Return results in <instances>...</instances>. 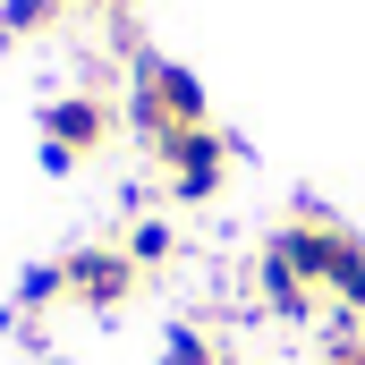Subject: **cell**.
<instances>
[{"label":"cell","instance_id":"obj_2","mask_svg":"<svg viewBox=\"0 0 365 365\" xmlns=\"http://www.w3.org/2000/svg\"><path fill=\"white\" fill-rule=\"evenodd\" d=\"M128 128L145 136V145H170L187 128H212L204 119V86L187 77L179 60H162V51H145V60H128Z\"/></svg>","mask_w":365,"mask_h":365},{"label":"cell","instance_id":"obj_8","mask_svg":"<svg viewBox=\"0 0 365 365\" xmlns=\"http://www.w3.org/2000/svg\"><path fill=\"white\" fill-rule=\"evenodd\" d=\"M119 247H128V264H136V272H162V264L179 255V230H170V221H136Z\"/></svg>","mask_w":365,"mask_h":365},{"label":"cell","instance_id":"obj_9","mask_svg":"<svg viewBox=\"0 0 365 365\" xmlns=\"http://www.w3.org/2000/svg\"><path fill=\"white\" fill-rule=\"evenodd\" d=\"M162 365H221V357H212V340H204L195 323H179V331L162 340Z\"/></svg>","mask_w":365,"mask_h":365},{"label":"cell","instance_id":"obj_6","mask_svg":"<svg viewBox=\"0 0 365 365\" xmlns=\"http://www.w3.org/2000/svg\"><path fill=\"white\" fill-rule=\"evenodd\" d=\"M255 289H264V306H272L280 323H297V331H306V323H323V289L297 272L280 247H264V255H255Z\"/></svg>","mask_w":365,"mask_h":365},{"label":"cell","instance_id":"obj_11","mask_svg":"<svg viewBox=\"0 0 365 365\" xmlns=\"http://www.w3.org/2000/svg\"><path fill=\"white\" fill-rule=\"evenodd\" d=\"M93 9H119V0H93Z\"/></svg>","mask_w":365,"mask_h":365},{"label":"cell","instance_id":"obj_4","mask_svg":"<svg viewBox=\"0 0 365 365\" xmlns=\"http://www.w3.org/2000/svg\"><path fill=\"white\" fill-rule=\"evenodd\" d=\"M153 170L170 187V204H212L221 179H230V136L221 128H187L170 145H153Z\"/></svg>","mask_w":365,"mask_h":365},{"label":"cell","instance_id":"obj_5","mask_svg":"<svg viewBox=\"0 0 365 365\" xmlns=\"http://www.w3.org/2000/svg\"><path fill=\"white\" fill-rule=\"evenodd\" d=\"M60 280H68V306H86V314H119L136 289H145V272L128 264V247H68L60 255Z\"/></svg>","mask_w":365,"mask_h":365},{"label":"cell","instance_id":"obj_1","mask_svg":"<svg viewBox=\"0 0 365 365\" xmlns=\"http://www.w3.org/2000/svg\"><path fill=\"white\" fill-rule=\"evenodd\" d=\"M272 247H280L306 280H314L331 306H349V314L365 323V238H357V230H340L323 204H297V221L280 230Z\"/></svg>","mask_w":365,"mask_h":365},{"label":"cell","instance_id":"obj_10","mask_svg":"<svg viewBox=\"0 0 365 365\" xmlns=\"http://www.w3.org/2000/svg\"><path fill=\"white\" fill-rule=\"evenodd\" d=\"M51 297H68V280H60V264H34L26 272V306H51Z\"/></svg>","mask_w":365,"mask_h":365},{"label":"cell","instance_id":"obj_3","mask_svg":"<svg viewBox=\"0 0 365 365\" xmlns=\"http://www.w3.org/2000/svg\"><path fill=\"white\" fill-rule=\"evenodd\" d=\"M34 128H43V170H77V162H93V153L119 136V102L77 86V93H60Z\"/></svg>","mask_w":365,"mask_h":365},{"label":"cell","instance_id":"obj_7","mask_svg":"<svg viewBox=\"0 0 365 365\" xmlns=\"http://www.w3.org/2000/svg\"><path fill=\"white\" fill-rule=\"evenodd\" d=\"M68 17V0H0V43H34Z\"/></svg>","mask_w":365,"mask_h":365}]
</instances>
